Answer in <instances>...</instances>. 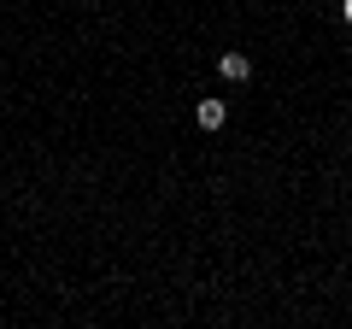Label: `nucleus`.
Masks as SVG:
<instances>
[{"instance_id":"nucleus-3","label":"nucleus","mask_w":352,"mask_h":329,"mask_svg":"<svg viewBox=\"0 0 352 329\" xmlns=\"http://www.w3.org/2000/svg\"><path fill=\"white\" fill-rule=\"evenodd\" d=\"M340 18H346V24H352V0H340Z\"/></svg>"},{"instance_id":"nucleus-1","label":"nucleus","mask_w":352,"mask_h":329,"mask_svg":"<svg viewBox=\"0 0 352 329\" xmlns=\"http://www.w3.org/2000/svg\"><path fill=\"white\" fill-rule=\"evenodd\" d=\"M217 76H223V83H247L252 59H247V53H217Z\"/></svg>"},{"instance_id":"nucleus-2","label":"nucleus","mask_w":352,"mask_h":329,"mask_svg":"<svg viewBox=\"0 0 352 329\" xmlns=\"http://www.w3.org/2000/svg\"><path fill=\"white\" fill-rule=\"evenodd\" d=\"M223 118H229L223 100H200V106H194V124H200V129H223Z\"/></svg>"}]
</instances>
